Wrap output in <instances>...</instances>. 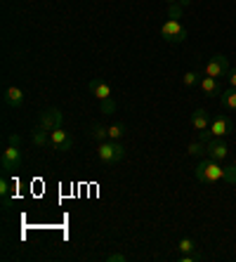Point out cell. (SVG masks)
I'll list each match as a JSON object with an SVG mask.
<instances>
[{
  "mask_svg": "<svg viewBox=\"0 0 236 262\" xmlns=\"http://www.w3.org/2000/svg\"><path fill=\"white\" fill-rule=\"evenodd\" d=\"M194 175H196V180H199V182L218 184V182H222L224 177H227V168H222V165H220V161H215V159H210V156H208V159H201L199 161Z\"/></svg>",
  "mask_w": 236,
  "mask_h": 262,
  "instance_id": "cell-1",
  "label": "cell"
},
{
  "mask_svg": "<svg viewBox=\"0 0 236 262\" xmlns=\"http://www.w3.org/2000/svg\"><path fill=\"white\" fill-rule=\"evenodd\" d=\"M97 159L102 161V163H106V165H114V163H118V161L125 159V146H123L121 142H116V140L99 142Z\"/></svg>",
  "mask_w": 236,
  "mask_h": 262,
  "instance_id": "cell-2",
  "label": "cell"
},
{
  "mask_svg": "<svg viewBox=\"0 0 236 262\" xmlns=\"http://www.w3.org/2000/svg\"><path fill=\"white\" fill-rule=\"evenodd\" d=\"M161 36H163L165 43H173V45H180L187 40V29L180 24L177 17H168L163 26H161Z\"/></svg>",
  "mask_w": 236,
  "mask_h": 262,
  "instance_id": "cell-3",
  "label": "cell"
},
{
  "mask_svg": "<svg viewBox=\"0 0 236 262\" xmlns=\"http://www.w3.org/2000/svg\"><path fill=\"white\" fill-rule=\"evenodd\" d=\"M22 163H24V156H22V149L19 146H10L7 144L5 149H3V154H0V168L5 172H14L22 168Z\"/></svg>",
  "mask_w": 236,
  "mask_h": 262,
  "instance_id": "cell-4",
  "label": "cell"
},
{
  "mask_svg": "<svg viewBox=\"0 0 236 262\" xmlns=\"http://www.w3.org/2000/svg\"><path fill=\"white\" fill-rule=\"evenodd\" d=\"M203 76H210V78H218L220 80V76H227V73H229V59H227V57L224 55H212L210 59L206 61V64H203Z\"/></svg>",
  "mask_w": 236,
  "mask_h": 262,
  "instance_id": "cell-5",
  "label": "cell"
},
{
  "mask_svg": "<svg viewBox=\"0 0 236 262\" xmlns=\"http://www.w3.org/2000/svg\"><path fill=\"white\" fill-rule=\"evenodd\" d=\"M208 133H210L212 140H215V137H218V140H224V137H229V135L234 133V123H231L229 116H222V114H220V116H215L210 121Z\"/></svg>",
  "mask_w": 236,
  "mask_h": 262,
  "instance_id": "cell-6",
  "label": "cell"
},
{
  "mask_svg": "<svg viewBox=\"0 0 236 262\" xmlns=\"http://www.w3.org/2000/svg\"><path fill=\"white\" fill-rule=\"evenodd\" d=\"M61 121H64V116H61V111L59 109H42L40 111V121H38V125H42L45 130H57V128H61Z\"/></svg>",
  "mask_w": 236,
  "mask_h": 262,
  "instance_id": "cell-7",
  "label": "cell"
},
{
  "mask_svg": "<svg viewBox=\"0 0 236 262\" xmlns=\"http://www.w3.org/2000/svg\"><path fill=\"white\" fill-rule=\"evenodd\" d=\"M24 90L17 85H7L5 90H3V102H5V106H10V109H19V106H24Z\"/></svg>",
  "mask_w": 236,
  "mask_h": 262,
  "instance_id": "cell-8",
  "label": "cell"
},
{
  "mask_svg": "<svg viewBox=\"0 0 236 262\" xmlns=\"http://www.w3.org/2000/svg\"><path fill=\"white\" fill-rule=\"evenodd\" d=\"M71 144H73V140H71V135H69L67 130L57 128V130L50 133V146H52L55 151H69Z\"/></svg>",
  "mask_w": 236,
  "mask_h": 262,
  "instance_id": "cell-9",
  "label": "cell"
},
{
  "mask_svg": "<svg viewBox=\"0 0 236 262\" xmlns=\"http://www.w3.org/2000/svg\"><path fill=\"white\" fill-rule=\"evenodd\" d=\"M206 154L215 161H224L227 156H229V146H227L224 140H218V137H215V140H210L206 144Z\"/></svg>",
  "mask_w": 236,
  "mask_h": 262,
  "instance_id": "cell-10",
  "label": "cell"
},
{
  "mask_svg": "<svg viewBox=\"0 0 236 262\" xmlns=\"http://www.w3.org/2000/svg\"><path fill=\"white\" fill-rule=\"evenodd\" d=\"M199 88H201V92H203L206 97H218V95H222V85H220V80L210 78V76H201Z\"/></svg>",
  "mask_w": 236,
  "mask_h": 262,
  "instance_id": "cell-11",
  "label": "cell"
},
{
  "mask_svg": "<svg viewBox=\"0 0 236 262\" xmlns=\"http://www.w3.org/2000/svg\"><path fill=\"white\" fill-rule=\"evenodd\" d=\"M90 95H95V97L102 102V99H109L111 97V85L106 83V80H102V78H95V80H90Z\"/></svg>",
  "mask_w": 236,
  "mask_h": 262,
  "instance_id": "cell-12",
  "label": "cell"
},
{
  "mask_svg": "<svg viewBox=\"0 0 236 262\" xmlns=\"http://www.w3.org/2000/svg\"><path fill=\"white\" fill-rule=\"evenodd\" d=\"M191 128H194L196 133H206V130L210 128V116H208L206 109H196L194 114H191Z\"/></svg>",
  "mask_w": 236,
  "mask_h": 262,
  "instance_id": "cell-13",
  "label": "cell"
},
{
  "mask_svg": "<svg viewBox=\"0 0 236 262\" xmlns=\"http://www.w3.org/2000/svg\"><path fill=\"white\" fill-rule=\"evenodd\" d=\"M31 142L36 146H50V130H45L42 125H36L33 128V133H31Z\"/></svg>",
  "mask_w": 236,
  "mask_h": 262,
  "instance_id": "cell-14",
  "label": "cell"
},
{
  "mask_svg": "<svg viewBox=\"0 0 236 262\" xmlns=\"http://www.w3.org/2000/svg\"><path fill=\"white\" fill-rule=\"evenodd\" d=\"M220 104H222L224 111H236V88H227L222 90V97H220Z\"/></svg>",
  "mask_w": 236,
  "mask_h": 262,
  "instance_id": "cell-15",
  "label": "cell"
},
{
  "mask_svg": "<svg viewBox=\"0 0 236 262\" xmlns=\"http://www.w3.org/2000/svg\"><path fill=\"white\" fill-rule=\"evenodd\" d=\"M88 137L95 142H106L109 140V128H106V125H92V128L88 130Z\"/></svg>",
  "mask_w": 236,
  "mask_h": 262,
  "instance_id": "cell-16",
  "label": "cell"
},
{
  "mask_svg": "<svg viewBox=\"0 0 236 262\" xmlns=\"http://www.w3.org/2000/svg\"><path fill=\"white\" fill-rule=\"evenodd\" d=\"M125 135H127V125H123V123H111L109 125V140L121 142Z\"/></svg>",
  "mask_w": 236,
  "mask_h": 262,
  "instance_id": "cell-17",
  "label": "cell"
},
{
  "mask_svg": "<svg viewBox=\"0 0 236 262\" xmlns=\"http://www.w3.org/2000/svg\"><path fill=\"white\" fill-rule=\"evenodd\" d=\"M201 76H203V73H199V71H187L182 76V83H184V88H194V85H199Z\"/></svg>",
  "mask_w": 236,
  "mask_h": 262,
  "instance_id": "cell-18",
  "label": "cell"
},
{
  "mask_svg": "<svg viewBox=\"0 0 236 262\" xmlns=\"http://www.w3.org/2000/svg\"><path fill=\"white\" fill-rule=\"evenodd\" d=\"M187 154L189 156H203L206 154V142H191V144L187 146Z\"/></svg>",
  "mask_w": 236,
  "mask_h": 262,
  "instance_id": "cell-19",
  "label": "cell"
},
{
  "mask_svg": "<svg viewBox=\"0 0 236 262\" xmlns=\"http://www.w3.org/2000/svg\"><path fill=\"white\" fill-rule=\"evenodd\" d=\"M177 248H180V253H194V250H199V246H196L194 238H180Z\"/></svg>",
  "mask_w": 236,
  "mask_h": 262,
  "instance_id": "cell-20",
  "label": "cell"
},
{
  "mask_svg": "<svg viewBox=\"0 0 236 262\" xmlns=\"http://www.w3.org/2000/svg\"><path fill=\"white\" fill-rule=\"evenodd\" d=\"M0 196H3V201H5V208L10 206V180L3 177L0 180Z\"/></svg>",
  "mask_w": 236,
  "mask_h": 262,
  "instance_id": "cell-21",
  "label": "cell"
},
{
  "mask_svg": "<svg viewBox=\"0 0 236 262\" xmlns=\"http://www.w3.org/2000/svg\"><path fill=\"white\" fill-rule=\"evenodd\" d=\"M201 250H194V253H182L180 255V262H199L201 260Z\"/></svg>",
  "mask_w": 236,
  "mask_h": 262,
  "instance_id": "cell-22",
  "label": "cell"
},
{
  "mask_svg": "<svg viewBox=\"0 0 236 262\" xmlns=\"http://www.w3.org/2000/svg\"><path fill=\"white\" fill-rule=\"evenodd\" d=\"M224 182L227 184H236V161L227 168V177H224Z\"/></svg>",
  "mask_w": 236,
  "mask_h": 262,
  "instance_id": "cell-23",
  "label": "cell"
},
{
  "mask_svg": "<svg viewBox=\"0 0 236 262\" xmlns=\"http://www.w3.org/2000/svg\"><path fill=\"white\" fill-rule=\"evenodd\" d=\"M116 111V102L114 99H102V114H114Z\"/></svg>",
  "mask_w": 236,
  "mask_h": 262,
  "instance_id": "cell-24",
  "label": "cell"
},
{
  "mask_svg": "<svg viewBox=\"0 0 236 262\" xmlns=\"http://www.w3.org/2000/svg\"><path fill=\"white\" fill-rule=\"evenodd\" d=\"M106 262H127V255L125 253H109V255H106Z\"/></svg>",
  "mask_w": 236,
  "mask_h": 262,
  "instance_id": "cell-25",
  "label": "cell"
},
{
  "mask_svg": "<svg viewBox=\"0 0 236 262\" xmlns=\"http://www.w3.org/2000/svg\"><path fill=\"white\" fill-rule=\"evenodd\" d=\"M5 142H7L10 146H22V137H19L17 133H10V135L5 137Z\"/></svg>",
  "mask_w": 236,
  "mask_h": 262,
  "instance_id": "cell-26",
  "label": "cell"
},
{
  "mask_svg": "<svg viewBox=\"0 0 236 262\" xmlns=\"http://www.w3.org/2000/svg\"><path fill=\"white\" fill-rule=\"evenodd\" d=\"M165 5H182V7H189L191 0H165Z\"/></svg>",
  "mask_w": 236,
  "mask_h": 262,
  "instance_id": "cell-27",
  "label": "cell"
},
{
  "mask_svg": "<svg viewBox=\"0 0 236 262\" xmlns=\"http://www.w3.org/2000/svg\"><path fill=\"white\" fill-rule=\"evenodd\" d=\"M227 78H229V85H231V88H236V69H229Z\"/></svg>",
  "mask_w": 236,
  "mask_h": 262,
  "instance_id": "cell-28",
  "label": "cell"
}]
</instances>
